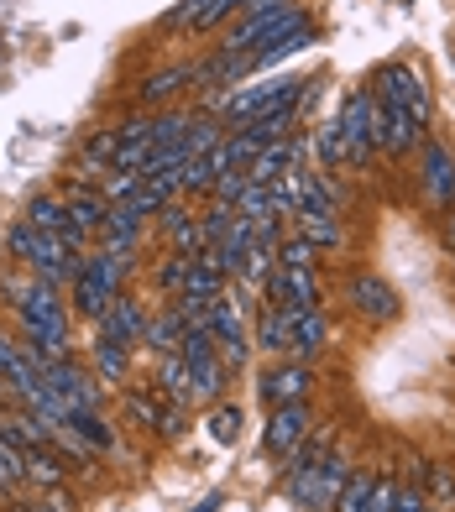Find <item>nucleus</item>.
Instances as JSON below:
<instances>
[{
    "mask_svg": "<svg viewBox=\"0 0 455 512\" xmlns=\"http://www.w3.org/2000/svg\"><path fill=\"white\" fill-rule=\"evenodd\" d=\"M131 272V256H116V251H89L79 262V277H74V304L84 319H100L110 304L121 298V283Z\"/></svg>",
    "mask_w": 455,
    "mask_h": 512,
    "instance_id": "nucleus-1",
    "label": "nucleus"
},
{
    "mask_svg": "<svg viewBox=\"0 0 455 512\" xmlns=\"http://www.w3.org/2000/svg\"><path fill=\"white\" fill-rule=\"evenodd\" d=\"M304 21H309V11L299 6V0H283V6L252 11V16H241V21H236V32H231V37H225V53L252 58V53L272 48V42H283L288 32H299Z\"/></svg>",
    "mask_w": 455,
    "mask_h": 512,
    "instance_id": "nucleus-2",
    "label": "nucleus"
},
{
    "mask_svg": "<svg viewBox=\"0 0 455 512\" xmlns=\"http://www.w3.org/2000/svg\"><path fill=\"white\" fill-rule=\"evenodd\" d=\"M304 95V79H257V84H236V89H215V110L225 115L231 126H252L257 115L278 110L288 100Z\"/></svg>",
    "mask_w": 455,
    "mask_h": 512,
    "instance_id": "nucleus-3",
    "label": "nucleus"
},
{
    "mask_svg": "<svg viewBox=\"0 0 455 512\" xmlns=\"http://www.w3.org/2000/svg\"><path fill=\"white\" fill-rule=\"evenodd\" d=\"M340 136H346V157L351 162H367L372 152H382V105L377 95L367 89H356L340 110Z\"/></svg>",
    "mask_w": 455,
    "mask_h": 512,
    "instance_id": "nucleus-4",
    "label": "nucleus"
},
{
    "mask_svg": "<svg viewBox=\"0 0 455 512\" xmlns=\"http://www.w3.org/2000/svg\"><path fill=\"white\" fill-rule=\"evenodd\" d=\"M346 481H351V465L340 460V455H325L314 471L288 476V497L299 502V507H309V512H330L340 502V492H346Z\"/></svg>",
    "mask_w": 455,
    "mask_h": 512,
    "instance_id": "nucleus-5",
    "label": "nucleus"
},
{
    "mask_svg": "<svg viewBox=\"0 0 455 512\" xmlns=\"http://www.w3.org/2000/svg\"><path fill=\"white\" fill-rule=\"evenodd\" d=\"M372 89H377V105H398L408 115H419V121H429V89L408 63H382Z\"/></svg>",
    "mask_w": 455,
    "mask_h": 512,
    "instance_id": "nucleus-6",
    "label": "nucleus"
},
{
    "mask_svg": "<svg viewBox=\"0 0 455 512\" xmlns=\"http://www.w3.org/2000/svg\"><path fill=\"white\" fill-rule=\"evenodd\" d=\"M42 382L58 392V403H63L68 413L100 408V377H89L84 366H74V356H68V361H53V366H42Z\"/></svg>",
    "mask_w": 455,
    "mask_h": 512,
    "instance_id": "nucleus-7",
    "label": "nucleus"
},
{
    "mask_svg": "<svg viewBox=\"0 0 455 512\" xmlns=\"http://www.w3.org/2000/svg\"><path fill=\"white\" fill-rule=\"evenodd\" d=\"M346 298H351V309L361 319H372V324H393L403 314V298L382 283V277H372V272H356L346 283Z\"/></svg>",
    "mask_w": 455,
    "mask_h": 512,
    "instance_id": "nucleus-8",
    "label": "nucleus"
},
{
    "mask_svg": "<svg viewBox=\"0 0 455 512\" xmlns=\"http://www.w3.org/2000/svg\"><path fill=\"white\" fill-rule=\"evenodd\" d=\"M309 439V403H283V408H272L267 418V434H262V445L267 455H293Z\"/></svg>",
    "mask_w": 455,
    "mask_h": 512,
    "instance_id": "nucleus-9",
    "label": "nucleus"
},
{
    "mask_svg": "<svg viewBox=\"0 0 455 512\" xmlns=\"http://www.w3.org/2000/svg\"><path fill=\"white\" fill-rule=\"evenodd\" d=\"M147 309H142V298H131V293H121L116 304H110L95 324H100V340H116V345H136L142 340V330H147Z\"/></svg>",
    "mask_w": 455,
    "mask_h": 512,
    "instance_id": "nucleus-10",
    "label": "nucleus"
},
{
    "mask_svg": "<svg viewBox=\"0 0 455 512\" xmlns=\"http://www.w3.org/2000/svg\"><path fill=\"white\" fill-rule=\"evenodd\" d=\"M419 168H424V194L435 199L440 209H455V157H450V147L424 142Z\"/></svg>",
    "mask_w": 455,
    "mask_h": 512,
    "instance_id": "nucleus-11",
    "label": "nucleus"
},
{
    "mask_svg": "<svg viewBox=\"0 0 455 512\" xmlns=\"http://www.w3.org/2000/svg\"><path fill=\"white\" fill-rule=\"evenodd\" d=\"M419 142H424V121H419V115H408L398 105H382V152L408 157Z\"/></svg>",
    "mask_w": 455,
    "mask_h": 512,
    "instance_id": "nucleus-12",
    "label": "nucleus"
},
{
    "mask_svg": "<svg viewBox=\"0 0 455 512\" xmlns=\"http://www.w3.org/2000/svg\"><path fill=\"white\" fill-rule=\"evenodd\" d=\"M63 204H68V220H74V225L84 230V236H100V225H105V215H110V199H105L100 189H84V183H68Z\"/></svg>",
    "mask_w": 455,
    "mask_h": 512,
    "instance_id": "nucleus-13",
    "label": "nucleus"
},
{
    "mask_svg": "<svg viewBox=\"0 0 455 512\" xmlns=\"http://www.w3.org/2000/svg\"><path fill=\"white\" fill-rule=\"evenodd\" d=\"M304 392H309V366H304V361L272 366V371H267V382H262V398H267L272 408H283V403H304Z\"/></svg>",
    "mask_w": 455,
    "mask_h": 512,
    "instance_id": "nucleus-14",
    "label": "nucleus"
},
{
    "mask_svg": "<svg viewBox=\"0 0 455 512\" xmlns=\"http://www.w3.org/2000/svg\"><path fill=\"white\" fill-rule=\"evenodd\" d=\"M283 173H299V142H293V136L267 142L257 152V162L246 168V178H252V183H272V178H283Z\"/></svg>",
    "mask_w": 455,
    "mask_h": 512,
    "instance_id": "nucleus-15",
    "label": "nucleus"
},
{
    "mask_svg": "<svg viewBox=\"0 0 455 512\" xmlns=\"http://www.w3.org/2000/svg\"><path fill=\"white\" fill-rule=\"evenodd\" d=\"M330 345V319L320 309H293V356L309 361Z\"/></svg>",
    "mask_w": 455,
    "mask_h": 512,
    "instance_id": "nucleus-16",
    "label": "nucleus"
},
{
    "mask_svg": "<svg viewBox=\"0 0 455 512\" xmlns=\"http://www.w3.org/2000/svg\"><path fill=\"white\" fill-rule=\"evenodd\" d=\"M257 345H262V351H272V356H288L293 351V309L267 304L262 319H257Z\"/></svg>",
    "mask_w": 455,
    "mask_h": 512,
    "instance_id": "nucleus-17",
    "label": "nucleus"
},
{
    "mask_svg": "<svg viewBox=\"0 0 455 512\" xmlns=\"http://www.w3.org/2000/svg\"><path fill=\"white\" fill-rule=\"evenodd\" d=\"M0 434H6L16 450H42V445H53L48 418H32V413H0Z\"/></svg>",
    "mask_w": 455,
    "mask_h": 512,
    "instance_id": "nucleus-18",
    "label": "nucleus"
},
{
    "mask_svg": "<svg viewBox=\"0 0 455 512\" xmlns=\"http://www.w3.org/2000/svg\"><path fill=\"white\" fill-rule=\"evenodd\" d=\"M194 79H199V63H178V68H163V74H147L136 95H142V105H163L168 95H178V89L194 84Z\"/></svg>",
    "mask_w": 455,
    "mask_h": 512,
    "instance_id": "nucleus-19",
    "label": "nucleus"
},
{
    "mask_svg": "<svg viewBox=\"0 0 455 512\" xmlns=\"http://www.w3.org/2000/svg\"><path fill=\"white\" fill-rule=\"evenodd\" d=\"M246 11V0H189V6H178L168 21L173 27H215V21Z\"/></svg>",
    "mask_w": 455,
    "mask_h": 512,
    "instance_id": "nucleus-20",
    "label": "nucleus"
},
{
    "mask_svg": "<svg viewBox=\"0 0 455 512\" xmlns=\"http://www.w3.org/2000/svg\"><path fill=\"white\" fill-rule=\"evenodd\" d=\"M320 42V27L314 21H304L299 32H288L283 42H272V48H262V53H252L246 63H252V74H262V68H272V63H283V58H293V53H304V48H314Z\"/></svg>",
    "mask_w": 455,
    "mask_h": 512,
    "instance_id": "nucleus-21",
    "label": "nucleus"
},
{
    "mask_svg": "<svg viewBox=\"0 0 455 512\" xmlns=\"http://www.w3.org/2000/svg\"><path fill=\"white\" fill-rule=\"evenodd\" d=\"M142 345H147V351H157V356H173L178 345H184V319H178V309L152 314L147 330H142Z\"/></svg>",
    "mask_w": 455,
    "mask_h": 512,
    "instance_id": "nucleus-22",
    "label": "nucleus"
},
{
    "mask_svg": "<svg viewBox=\"0 0 455 512\" xmlns=\"http://www.w3.org/2000/svg\"><path fill=\"white\" fill-rule=\"evenodd\" d=\"M173 398V408H189V361L184 356H163V366H157V398Z\"/></svg>",
    "mask_w": 455,
    "mask_h": 512,
    "instance_id": "nucleus-23",
    "label": "nucleus"
},
{
    "mask_svg": "<svg viewBox=\"0 0 455 512\" xmlns=\"http://www.w3.org/2000/svg\"><path fill=\"white\" fill-rule=\"evenodd\" d=\"M68 476V455L53 450V445H42V450H27V481L37 486H58Z\"/></svg>",
    "mask_w": 455,
    "mask_h": 512,
    "instance_id": "nucleus-24",
    "label": "nucleus"
},
{
    "mask_svg": "<svg viewBox=\"0 0 455 512\" xmlns=\"http://www.w3.org/2000/svg\"><path fill=\"white\" fill-rule=\"evenodd\" d=\"M293 220H299V236L314 251H335L340 246V220L335 215H293Z\"/></svg>",
    "mask_w": 455,
    "mask_h": 512,
    "instance_id": "nucleus-25",
    "label": "nucleus"
},
{
    "mask_svg": "<svg viewBox=\"0 0 455 512\" xmlns=\"http://www.w3.org/2000/svg\"><path fill=\"white\" fill-rule=\"evenodd\" d=\"M267 199L272 209L288 220V215H299V204H304V173H283V178H272L267 183Z\"/></svg>",
    "mask_w": 455,
    "mask_h": 512,
    "instance_id": "nucleus-26",
    "label": "nucleus"
},
{
    "mask_svg": "<svg viewBox=\"0 0 455 512\" xmlns=\"http://www.w3.org/2000/svg\"><path fill=\"white\" fill-rule=\"evenodd\" d=\"M372 492H377V476L372 471H351V481H346V492H340L335 512H377L372 507Z\"/></svg>",
    "mask_w": 455,
    "mask_h": 512,
    "instance_id": "nucleus-27",
    "label": "nucleus"
},
{
    "mask_svg": "<svg viewBox=\"0 0 455 512\" xmlns=\"http://www.w3.org/2000/svg\"><path fill=\"white\" fill-rule=\"evenodd\" d=\"M63 424H68V429H79L95 450H110V445H116V434H110V424L100 418V408H89V413H68Z\"/></svg>",
    "mask_w": 455,
    "mask_h": 512,
    "instance_id": "nucleus-28",
    "label": "nucleus"
},
{
    "mask_svg": "<svg viewBox=\"0 0 455 512\" xmlns=\"http://www.w3.org/2000/svg\"><path fill=\"white\" fill-rule=\"evenodd\" d=\"M95 377H100V382H121V377H126V345L95 340Z\"/></svg>",
    "mask_w": 455,
    "mask_h": 512,
    "instance_id": "nucleus-29",
    "label": "nucleus"
},
{
    "mask_svg": "<svg viewBox=\"0 0 455 512\" xmlns=\"http://www.w3.org/2000/svg\"><path fill=\"white\" fill-rule=\"evenodd\" d=\"M325 455H330V439H320V434L304 439V445L288 455V476H304V471H314V465H320Z\"/></svg>",
    "mask_w": 455,
    "mask_h": 512,
    "instance_id": "nucleus-30",
    "label": "nucleus"
},
{
    "mask_svg": "<svg viewBox=\"0 0 455 512\" xmlns=\"http://www.w3.org/2000/svg\"><path fill=\"white\" fill-rule=\"evenodd\" d=\"M314 147H320L325 162H351L346 157V136H340V121H325L320 131H314Z\"/></svg>",
    "mask_w": 455,
    "mask_h": 512,
    "instance_id": "nucleus-31",
    "label": "nucleus"
},
{
    "mask_svg": "<svg viewBox=\"0 0 455 512\" xmlns=\"http://www.w3.org/2000/svg\"><path fill=\"white\" fill-rule=\"evenodd\" d=\"M37 236H42V230H37L32 220H21V225H11V230H6V251L16 256V262H21V267H27V256H32V246H37Z\"/></svg>",
    "mask_w": 455,
    "mask_h": 512,
    "instance_id": "nucleus-32",
    "label": "nucleus"
},
{
    "mask_svg": "<svg viewBox=\"0 0 455 512\" xmlns=\"http://www.w3.org/2000/svg\"><path fill=\"white\" fill-rule=\"evenodd\" d=\"M210 434L220 439V445H236V434H241V413H236V408H215V413H210Z\"/></svg>",
    "mask_w": 455,
    "mask_h": 512,
    "instance_id": "nucleus-33",
    "label": "nucleus"
},
{
    "mask_svg": "<svg viewBox=\"0 0 455 512\" xmlns=\"http://www.w3.org/2000/svg\"><path fill=\"white\" fill-rule=\"evenodd\" d=\"M184 277H189V256H178V251L157 267V283H163L168 293H184Z\"/></svg>",
    "mask_w": 455,
    "mask_h": 512,
    "instance_id": "nucleus-34",
    "label": "nucleus"
},
{
    "mask_svg": "<svg viewBox=\"0 0 455 512\" xmlns=\"http://www.w3.org/2000/svg\"><path fill=\"white\" fill-rule=\"evenodd\" d=\"M246 183H252V178H246V173H225V178L215 183V199H220V204H241V194H246Z\"/></svg>",
    "mask_w": 455,
    "mask_h": 512,
    "instance_id": "nucleus-35",
    "label": "nucleus"
},
{
    "mask_svg": "<svg viewBox=\"0 0 455 512\" xmlns=\"http://www.w3.org/2000/svg\"><path fill=\"white\" fill-rule=\"evenodd\" d=\"M393 512H429V497L419 492V486H403L398 502H393Z\"/></svg>",
    "mask_w": 455,
    "mask_h": 512,
    "instance_id": "nucleus-36",
    "label": "nucleus"
},
{
    "mask_svg": "<svg viewBox=\"0 0 455 512\" xmlns=\"http://www.w3.org/2000/svg\"><path fill=\"white\" fill-rule=\"evenodd\" d=\"M393 502H398V486H393L388 476H377V492H372V507H377V512H393Z\"/></svg>",
    "mask_w": 455,
    "mask_h": 512,
    "instance_id": "nucleus-37",
    "label": "nucleus"
},
{
    "mask_svg": "<svg viewBox=\"0 0 455 512\" xmlns=\"http://www.w3.org/2000/svg\"><path fill=\"white\" fill-rule=\"evenodd\" d=\"M189 220H194V215H189L184 204H168V209H163V230H168V236H173V230H184Z\"/></svg>",
    "mask_w": 455,
    "mask_h": 512,
    "instance_id": "nucleus-38",
    "label": "nucleus"
},
{
    "mask_svg": "<svg viewBox=\"0 0 455 512\" xmlns=\"http://www.w3.org/2000/svg\"><path fill=\"white\" fill-rule=\"evenodd\" d=\"M220 507H225V497H220V492H204V502H194L189 512H220Z\"/></svg>",
    "mask_w": 455,
    "mask_h": 512,
    "instance_id": "nucleus-39",
    "label": "nucleus"
},
{
    "mask_svg": "<svg viewBox=\"0 0 455 512\" xmlns=\"http://www.w3.org/2000/svg\"><path fill=\"white\" fill-rule=\"evenodd\" d=\"M267 6H283V0H246V16H252V11H267Z\"/></svg>",
    "mask_w": 455,
    "mask_h": 512,
    "instance_id": "nucleus-40",
    "label": "nucleus"
},
{
    "mask_svg": "<svg viewBox=\"0 0 455 512\" xmlns=\"http://www.w3.org/2000/svg\"><path fill=\"white\" fill-rule=\"evenodd\" d=\"M6 392H11V387H6V377H0V403H6Z\"/></svg>",
    "mask_w": 455,
    "mask_h": 512,
    "instance_id": "nucleus-41",
    "label": "nucleus"
},
{
    "mask_svg": "<svg viewBox=\"0 0 455 512\" xmlns=\"http://www.w3.org/2000/svg\"><path fill=\"white\" fill-rule=\"evenodd\" d=\"M450 251H455V215H450Z\"/></svg>",
    "mask_w": 455,
    "mask_h": 512,
    "instance_id": "nucleus-42",
    "label": "nucleus"
}]
</instances>
